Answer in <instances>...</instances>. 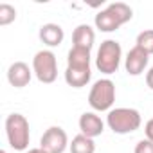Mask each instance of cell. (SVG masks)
I'll use <instances>...</instances> for the list:
<instances>
[{
	"instance_id": "21",
	"label": "cell",
	"mask_w": 153,
	"mask_h": 153,
	"mask_svg": "<svg viewBox=\"0 0 153 153\" xmlns=\"http://www.w3.org/2000/svg\"><path fill=\"white\" fill-rule=\"evenodd\" d=\"M25 153H47L43 148H31V149H27Z\"/></svg>"
},
{
	"instance_id": "15",
	"label": "cell",
	"mask_w": 153,
	"mask_h": 153,
	"mask_svg": "<svg viewBox=\"0 0 153 153\" xmlns=\"http://www.w3.org/2000/svg\"><path fill=\"white\" fill-rule=\"evenodd\" d=\"M68 149H70V153H96V142H94V139L79 133L72 139Z\"/></svg>"
},
{
	"instance_id": "7",
	"label": "cell",
	"mask_w": 153,
	"mask_h": 153,
	"mask_svg": "<svg viewBox=\"0 0 153 153\" xmlns=\"http://www.w3.org/2000/svg\"><path fill=\"white\" fill-rule=\"evenodd\" d=\"M68 146L70 144H68L67 131L61 126L47 128L40 139V148H43L47 153H63Z\"/></svg>"
},
{
	"instance_id": "17",
	"label": "cell",
	"mask_w": 153,
	"mask_h": 153,
	"mask_svg": "<svg viewBox=\"0 0 153 153\" xmlns=\"http://www.w3.org/2000/svg\"><path fill=\"white\" fill-rule=\"evenodd\" d=\"M16 20V9L11 4H0V25H9Z\"/></svg>"
},
{
	"instance_id": "4",
	"label": "cell",
	"mask_w": 153,
	"mask_h": 153,
	"mask_svg": "<svg viewBox=\"0 0 153 153\" xmlns=\"http://www.w3.org/2000/svg\"><path fill=\"white\" fill-rule=\"evenodd\" d=\"M115 103V83L108 78L97 79L88 92V105L94 112H110Z\"/></svg>"
},
{
	"instance_id": "14",
	"label": "cell",
	"mask_w": 153,
	"mask_h": 153,
	"mask_svg": "<svg viewBox=\"0 0 153 153\" xmlns=\"http://www.w3.org/2000/svg\"><path fill=\"white\" fill-rule=\"evenodd\" d=\"M90 51L81 47H72L67 56V67H90Z\"/></svg>"
},
{
	"instance_id": "1",
	"label": "cell",
	"mask_w": 153,
	"mask_h": 153,
	"mask_svg": "<svg viewBox=\"0 0 153 153\" xmlns=\"http://www.w3.org/2000/svg\"><path fill=\"white\" fill-rule=\"evenodd\" d=\"M131 18H133V9L128 4L114 2V4H108L106 9L96 15L94 24H96V29H99L101 33H114L121 25L128 24Z\"/></svg>"
},
{
	"instance_id": "19",
	"label": "cell",
	"mask_w": 153,
	"mask_h": 153,
	"mask_svg": "<svg viewBox=\"0 0 153 153\" xmlns=\"http://www.w3.org/2000/svg\"><path fill=\"white\" fill-rule=\"evenodd\" d=\"M144 133H146V139L153 142V119H149L144 126Z\"/></svg>"
},
{
	"instance_id": "3",
	"label": "cell",
	"mask_w": 153,
	"mask_h": 153,
	"mask_svg": "<svg viewBox=\"0 0 153 153\" xmlns=\"http://www.w3.org/2000/svg\"><path fill=\"white\" fill-rule=\"evenodd\" d=\"M6 135L7 142L16 151H25L29 148L31 131H29V121L22 114H9L6 119Z\"/></svg>"
},
{
	"instance_id": "22",
	"label": "cell",
	"mask_w": 153,
	"mask_h": 153,
	"mask_svg": "<svg viewBox=\"0 0 153 153\" xmlns=\"http://www.w3.org/2000/svg\"><path fill=\"white\" fill-rule=\"evenodd\" d=\"M2 153H6V149H2Z\"/></svg>"
},
{
	"instance_id": "11",
	"label": "cell",
	"mask_w": 153,
	"mask_h": 153,
	"mask_svg": "<svg viewBox=\"0 0 153 153\" xmlns=\"http://www.w3.org/2000/svg\"><path fill=\"white\" fill-rule=\"evenodd\" d=\"M92 79L90 67H67L65 70V81L72 88H83Z\"/></svg>"
},
{
	"instance_id": "16",
	"label": "cell",
	"mask_w": 153,
	"mask_h": 153,
	"mask_svg": "<svg viewBox=\"0 0 153 153\" xmlns=\"http://www.w3.org/2000/svg\"><path fill=\"white\" fill-rule=\"evenodd\" d=\"M135 45L140 47L144 52H148L151 56L153 54V29H144L142 33H139Z\"/></svg>"
},
{
	"instance_id": "20",
	"label": "cell",
	"mask_w": 153,
	"mask_h": 153,
	"mask_svg": "<svg viewBox=\"0 0 153 153\" xmlns=\"http://www.w3.org/2000/svg\"><path fill=\"white\" fill-rule=\"evenodd\" d=\"M146 85H148V87L153 90V67H151V68L146 72Z\"/></svg>"
},
{
	"instance_id": "13",
	"label": "cell",
	"mask_w": 153,
	"mask_h": 153,
	"mask_svg": "<svg viewBox=\"0 0 153 153\" xmlns=\"http://www.w3.org/2000/svg\"><path fill=\"white\" fill-rule=\"evenodd\" d=\"M96 42V31L88 25V24H79L72 33V47H81V49H88L92 51Z\"/></svg>"
},
{
	"instance_id": "10",
	"label": "cell",
	"mask_w": 153,
	"mask_h": 153,
	"mask_svg": "<svg viewBox=\"0 0 153 153\" xmlns=\"http://www.w3.org/2000/svg\"><path fill=\"white\" fill-rule=\"evenodd\" d=\"M79 130H81L83 135H87L90 139H96V137L103 135L105 123H103V119L96 112H85L79 117Z\"/></svg>"
},
{
	"instance_id": "5",
	"label": "cell",
	"mask_w": 153,
	"mask_h": 153,
	"mask_svg": "<svg viewBox=\"0 0 153 153\" xmlns=\"http://www.w3.org/2000/svg\"><path fill=\"white\" fill-rule=\"evenodd\" d=\"M121 59H123V49L121 43L115 40H105L99 49H97V56H96V67L101 74H115L117 68L121 67Z\"/></svg>"
},
{
	"instance_id": "8",
	"label": "cell",
	"mask_w": 153,
	"mask_h": 153,
	"mask_svg": "<svg viewBox=\"0 0 153 153\" xmlns=\"http://www.w3.org/2000/svg\"><path fill=\"white\" fill-rule=\"evenodd\" d=\"M33 74H34L33 68H29V65L25 61H15L7 68V81L15 88H24L31 83Z\"/></svg>"
},
{
	"instance_id": "18",
	"label": "cell",
	"mask_w": 153,
	"mask_h": 153,
	"mask_svg": "<svg viewBox=\"0 0 153 153\" xmlns=\"http://www.w3.org/2000/svg\"><path fill=\"white\" fill-rule=\"evenodd\" d=\"M133 153H153V142L148 140V139H142L135 144V149Z\"/></svg>"
},
{
	"instance_id": "2",
	"label": "cell",
	"mask_w": 153,
	"mask_h": 153,
	"mask_svg": "<svg viewBox=\"0 0 153 153\" xmlns=\"http://www.w3.org/2000/svg\"><path fill=\"white\" fill-rule=\"evenodd\" d=\"M106 124L108 128L117 133V135H126V133H133L140 128L142 124V117L139 114V110L135 108H112L106 115Z\"/></svg>"
},
{
	"instance_id": "12",
	"label": "cell",
	"mask_w": 153,
	"mask_h": 153,
	"mask_svg": "<svg viewBox=\"0 0 153 153\" xmlns=\"http://www.w3.org/2000/svg\"><path fill=\"white\" fill-rule=\"evenodd\" d=\"M40 40L43 45L47 47H58L63 43V38H65V33H63V27L58 25V24H43L40 27V33H38Z\"/></svg>"
},
{
	"instance_id": "9",
	"label": "cell",
	"mask_w": 153,
	"mask_h": 153,
	"mask_svg": "<svg viewBox=\"0 0 153 153\" xmlns=\"http://www.w3.org/2000/svg\"><path fill=\"white\" fill-rule=\"evenodd\" d=\"M148 61H149V54L135 45V47L130 49V52L124 58V68L130 76H140L146 70Z\"/></svg>"
},
{
	"instance_id": "6",
	"label": "cell",
	"mask_w": 153,
	"mask_h": 153,
	"mask_svg": "<svg viewBox=\"0 0 153 153\" xmlns=\"http://www.w3.org/2000/svg\"><path fill=\"white\" fill-rule=\"evenodd\" d=\"M33 72L40 83L51 85L58 78V59L56 54L49 49L38 51L33 58Z\"/></svg>"
}]
</instances>
